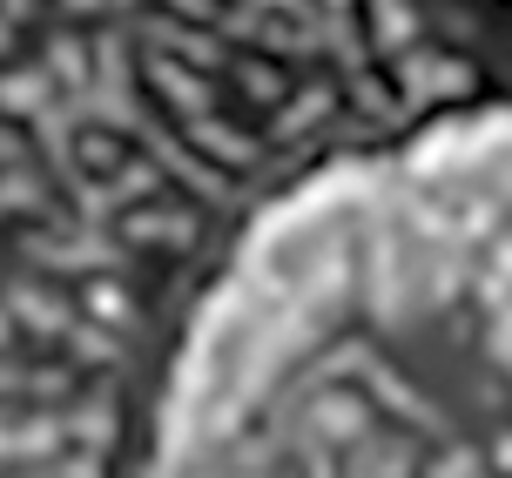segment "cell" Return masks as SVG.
Segmentation results:
<instances>
[{"label":"cell","instance_id":"cell-22","mask_svg":"<svg viewBox=\"0 0 512 478\" xmlns=\"http://www.w3.org/2000/svg\"><path fill=\"white\" fill-rule=\"evenodd\" d=\"M0 48H7V21H0Z\"/></svg>","mask_w":512,"mask_h":478},{"label":"cell","instance_id":"cell-24","mask_svg":"<svg viewBox=\"0 0 512 478\" xmlns=\"http://www.w3.org/2000/svg\"><path fill=\"white\" fill-rule=\"evenodd\" d=\"M75 7H95V0H75Z\"/></svg>","mask_w":512,"mask_h":478},{"label":"cell","instance_id":"cell-9","mask_svg":"<svg viewBox=\"0 0 512 478\" xmlns=\"http://www.w3.org/2000/svg\"><path fill=\"white\" fill-rule=\"evenodd\" d=\"M155 182H162V162H149V155H142V162L115 169V182H102V189H108V202H142Z\"/></svg>","mask_w":512,"mask_h":478},{"label":"cell","instance_id":"cell-21","mask_svg":"<svg viewBox=\"0 0 512 478\" xmlns=\"http://www.w3.org/2000/svg\"><path fill=\"white\" fill-rule=\"evenodd\" d=\"M7 155H21V142H7V135H0V162H7Z\"/></svg>","mask_w":512,"mask_h":478},{"label":"cell","instance_id":"cell-11","mask_svg":"<svg viewBox=\"0 0 512 478\" xmlns=\"http://www.w3.org/2000/svg\"><path fill=\"white\" fill-rule=\"evenodd\" d=\"M324 108H331V88H310V95H297V101H290V108L277 115V135H297V128L317 122Z\"/></svg>","mask_w":512,"mask_h":478},{"label":"cell","instance_id":"cell-2","mask_svg":"<svg viewBox=\"0 0 512 478\" xmlns=\"http://www.w3.org/2000/svg\"><path fill=\"white\" fill-rule=\"evenodd\" d=\"M7 317H21V324L41 330V337H61V330L75 324V317H68V303H54V290H34V283H21V290L7 297Z\"/></svg>","mask_w":512,"mask_h":478},{"label":"cell","instance_id":"cell-4","mask_svg":"<svg viewBox=\"0 0 512 478\" xmlns=\"http://www.w3.org/2000/svg\"><path fill=\"white\" fill-rule=\"evenodd\" d=\"M149 81H155V88H162L169 101H176L182 115H209V88L189 75V68H176L169 54H155V61H149Z\"/></svg>","mask_w":512,"mask_h":478},{"label":"cell","instance_id":"cell-3","mask_svg":"<svg viewBox=\"0 0 512 478\" xmlns=\"http://www.w3.org/2000/svg\"><path fill=\"white\" fill-rule=\"evenodd\" d=\"M41 263H61V270H115L122 263V250L115 243H102V236H75V243H41Z\"/></svg>","mask_w":512,"mask_h":478},{"label":"cell","instance_id":"cell-10","mask_svg":"<svg viewBox=\"0 0 512 478\" xmlns=\"http://www.w3.org/2000/svg\"><path fill=\"white\" fill-rule=\"evenodd\" d=\"M196 142H203L209 155H230V162H250V155H256V142H243V135H236V128L209 122V115H196Z\"/></svg>","mask_w":512,"mask_h":478},{"label":"cell","instance_id":"cell-16","mask_svg":"<svg viewBox=\"0 0 512 478\" xmlns=\"http://www.w3.org/2000/svg\"><path fill=\"white\" fill-rule=\"evenodd\" d=\"M68 337H75V351L88 357V364H102V357H108V337L95 324H68Z\"/></svg>","mask_w":512,"mask_h":478},{"label":"cell","instance_id":"cell-8","mask_svg":"<svg viewBox=\"0 0 512 478\" xmlns=\"http://www.w3.org/2000/svg\"><path fill=\"white\" fill-rule=\"evenodd\" d=\"M61 438H68V418H34V425H14V452H7V458H48Z\"/></svg>","mask_w":512,"mask_h":478},{"label":"cell","instance_id":"cell-15","mask_svg":"<svg viewBox=\"0 0 512 478\" xmlns=\"http://www.w3.org/2000/svg\"><path fill=\"white\" fill-rule=\"evenodd\" d=\"M81 162H88V169H122V149H115L108 135H81Z\"/></svg>","mask_w":512,"mask_h":478},{"label":"cell","instance_id":"cell-17","mask_svg":"<svg viewBox=\"0 0 512 478\" xmlns=\"http://www.w3.org/2000/svg\"><path fill=\"white\" fill-rule=\"evenodd\" d=\"M162 41H176V54L189 61H216V41H196V34H162Z\"/></svg>","mask_w":512,"mask_h":478},{"label":"cell","instance_id":"cell-20","mask_svg":"<svg viewBox=\"0 0 512 478\" xmlns=\"http://www.w3.org/2000/svg\"><path fill=\"white\" fill-rule=\"evenodd\" d=\"M169 7H182V14H209V0H169Z\"/></svg>","mask_w":512,"mask_h":478},{"label":"cell","instance_id":"cell-23","mask_svg":"<svg viewBox=\"0 0 512 478\" xmlns=\"http://www.w3.org/2000/svg\"><path fill=\"white\" fill-rule=\"evenodd\" d=\"M0 344H7V317H0Z\"/></svg>","mask_w":512,"mask_h":478},{"label":"cell","instance_id":"cell-13","mask_svg":"<svg viewBox=\"0 0 512 478\" xmlns=\"http://www.w3.org/2000/svg\"><path fill=\"white\" fill-rule=\"evenodd\" d=\"M48 68H54V75H68V88H88V54H81V41H54Z\"/></svg>","mask_w":512,"mask_h":478},{"label":"cell","instance_id":"cell-12","mask_svg":"<svg viewBox=\"0 0 512 478\" xmlns=\"http://www.w3.org/2000/svg\"><path fill=\"white\" fill-rule=\"evenodd\" d=\"M88 317L122 324V317H128V290H122V283H88Z\"/></svg>","mask_w":512,"mask_h":478},{"label":"cell","instance_id":"cell-1","mask_svg":"<svg viewBox=\"0 0 512 478\" xmlns=\"http://www.w3.org/2000/svg\"><path fill=\"white\" fill-rule=\"evenodd\" d=\"M405 88H411V101L465 95V88H472V68H465V61H445V54H411L405 61Z\"/></svg>","mask_w":512,"mask_h":478},{"label":"cell","instance_id":"cell-5","mask_svg":"<svg viewBox=\"0 0 512 478\" xmlns=\"http://www.w3.org/2000/svg\"><path fill=\"white\" fill-rule=\"evenodd\" d=\"M371 21H378V27H371V41H378L384 54H391V48L405 54V48H411V34H418V14H411V0H371Z\"/></svg>","mask_w":512,"mask_h":478},{"label":"cell","instance_id":"cell-14","mask_svg":"<svg viewBox=\"0 0 512 478\" xmlns=\"http://www.w3.org/2000/svg\"><path fill=\"white\" fill-rule=\"evenodd\" d=\"M41 176H0V209H41Z\"/></svg>","mask_w":512,"mask_h":478},{"label":"cell","instance_id":"cell-7","mask_svg":"<svg viewBox=\"0 0 512 478\" xmlns=\"http://www.w3.org/2000/svg\"><path fill=\"white\" fill-rule=\"evenodd\" d=\"M196 209H182V216H128L122 223V243H142V236H176V243H189L196 236Z\"/></svg>","mask_w":512,"mask_h":478},{"label":"cell","instance_id":"cell-6","mask_svg":"<svg viewBox=\"0 0 512 478\" xmlns=\"http://www.w3.org/2000/svg\"><path fill=\"white\" fill-rule=\"evenodd\" d=\"M48 88H54V81L41 75V68H21V75L0 81V108H14V115H41V108H48Z\"/></svg>","mask_w":512,"mask_h":478},{"label":"cell","instance_id":"cell-19","mask_svg":"<svg viewBox=\"0 0 512 478\" xmlns=\"http://www.w3.org/2000/svg\"><path fill=\"white\" fill-rule=\"evenodd\" d=\"M21 384H27L21 364H0V391H21Z\"/></svg>","mask_w":512,"mask_h":478},{"label":"cell","instance_id":"cell-18","mask_svg":"<svg viewBox=\"0 0 512 478\" xmlns=\"http://www.w3.org/2000/svg\"><path fill=\"white\" fill-rule=\"evenodd\" d=\"M243 81H250V95H277V75L256 61V68H243Z\"/></svg>","mask_w":512,"mask_h":478}]
</instances>
